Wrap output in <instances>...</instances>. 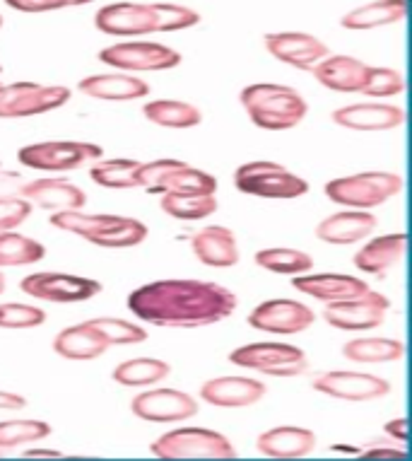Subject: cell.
Returning <instances> with one entry per match:
<instances>
[{
  "label": "cell",
  "instance_id": "1",
  "mask_svg": "<svg viewBox=\"0 0 412 461\" xmlns=\"http://www.w3.org/2000/svg\"><path fill=\"white\" fill-rule=\"evenodd\" d=\"M232 290L210 280L169 278L135 287L128 310L143 324L162 329H201L225 321L237 310Z\"/></svg>",
  "mask_w": 412,
  "mask_h": 461
},
{
  "label": "cell",
  "instance_id": "2",
  "mask_svg": "<svg viewBox=\"0 0 412 461\" xmlns=\"http://www.w3.org/2000/svg\"><path fill=\"white\" fill-rule=\"evenodd\" d=\"M239 102L248 122L263 131H290L304 122L309 112L307 99L287 85L255 83L244 87Z\"/></svg>",
  "mask_w": 412,
  "mask_h": 461
},
{
  "label": "cell",
  "instance_id": "3",
  "mask_svg": "<svg viewBox=\"0 0 412 461\" xmlns=\"http://www.w3.org/2000/svg\"><path fill=\"white\" fill-rule=\"evenodd\" d=\"M403 191V176L396 172H360V175L337 176L323 186V194L330 203L372 211Z\"/></svg>",
  "mask_w": 412,
  "mask_h": 461
},
{
  "label": "cell",
  "instance_id": "4",
  "mask_svg": "<svg viewBox=\"0 0 412 461\" xmlns=\"http://www.w3.org/2000/svg\"><path fill=\"white\" fill-rule=\"evenodd\" d=\"M234 186L246 196L270 198V201H292L309 194V182L304 176L294 175L287 167L270 162V159L237 167Z\"/></svg>",
  "mask_w": 412,
  "mask_h": 461
},
{
  "label": "cell",
  "instance_id": "5",
  "mask_svg": "<svg viewBox=\"0 0 412 461\" xmlns=\"http://www.w3.org/2000/svg\"><path fill=\"white\" fill-rule=\"evenodd\" d=\"M150 452L159 459H234L237 449L222 432L210 428H176L165 432L150 445Z\"/></svg>",
  "mask_w": 412,
  "mask_h": 461
},
{
  "label": "cell",
  "instance_id": "6",
  "mask_svg": "<svg viewBox=\"0 0 412 461\" xmlns=\"http://www.w3.org/2000/svg\"><path fill=\"white\" fill-rule=\"evenodd\" d=\"M229 363L268 377H300L309 370L307 353L290 343L258 340L229 353Z\"/></svg>",
  "mask_w": 412,
  "mask_h": 461
},
{
  "label": "cell",
  "instance_id": "7",
  "mask_svg": "<svg viewBox=\"0 0 412 461\" xmlns=\"http://www.w3.org/2000/svg\"><path fill=\"white\" fill-rule=\"evenodd\" d=\"M99 158H104V148L80 140H46L17 150V162L37 172H73Z\"/></svg>",
  "mask_w": 412,
  "mask_h": 461
},
{
  "label": "cell",
  "instance_id": "8",
  "mask_svg": "<svg viewBox=\"0 0 412 461\" xmlns=\"http://www.w3.org/2000/svg\"><path fill=\"white\" fill-rule=\"evenodd\" d=\"M97 59L121 73H157L181 66V53L155 41H121L102 49Z\"/></svg>",
  "mask_w": 412,
  "mask_h": 461
},
{
  "label": "cell",
  "instance_id": "9",
  "mask_svg": "<svg viewBox=\"0 0 412 461\" xmlns=\"http://www.w3.org/2000/svg\"><path fill=\"white\" fill-rule=\"evenodd\" d=\"M70 102V90L63 85L10 83L0 85V119H27L56 112Z\"/></svg>",
  "mask_w": 412,
  "mask_h": 461
},
{
  "label": "cell",
  "instance_id": "10",
  "mask_svg": "<svg viewBox=\"0 0 412 461\" xmlns=\"http://www.w3.org/2000/svg\"><path fill=\"white\" fill-rule=\"evenodd\" d=\"M20 290H22L24 295L41 300V303L76 304L97 297L102 293V283L92 278H83V276H73V273L39 271L22 278Z\"/></svg>",
  "mask_w": 412,
  "mask_h": 461
},
{
  "label": "cell",
  "instance_id": "11",
  "mask_svg": "<svg viewBox=\"0 0 412 461\" xmlns=\"http://www.w3.org/2000/svg\"><path fill=\"white\" fill-rule=\"evenodd\" d=\"M389 310V297L369 287L367 293L357 297L330 303L323 310V319L340 331H369V329H379L386 321Z\"/></svg>",
  "mask_w": 412,
  "mask_h": 461
},
{
  "label": "cell",
  "instance_id": "12",
  "mask_svg": "<svg viewBox=\"0 0 412 461\" xmlns=\"http://www.w3.org/2000/svg\"><path fill=\"white\" fill-rule=\"evenodd\" d=\"M251 329H258L263 333H275V336H294L311 329L316 321V314L311 307L297 300H265L258 307L251 310L246 317Z\"/></svg>",
  "mask_w": 412,
  "mask_h": 461
},
{
  "label": "cell",
  "instance_id": "13",
  "mask_svg": "<svg viewBox=\"0 0 412 461\" xmlns=\"http://www.w3.org/2000/svg\"><path fill=\"white\" fill-rule=\"evenodd\" d=\"M135 418L148 423H184L198 416V401L179 389H150L130 401Z\"/></svg>",
  "mask_w": 412,
  "mask_h": 461
},
{
  "label": "cell",
  "instance_id": "14",
  "mask_svg": "<svg viewBox=\"0 0 412 461\" xmlns=\"http://www.w3.org/2000/svg\"><path fill=\"white\" fill-rule=\"evenodd\" d=\"M314 389L318 393H326L330 399L337 401H376L389 396L390 382L369 372H347V370H330L323 372L314 379Z\"/></svg>",
  "mask_w": 412,
  "mask_h": 461
},
{
  "label": "cell",
  "instance_id": "15",
  "mask_svg": "<svg viewBox=\"0 0 412 461\" xmlns=\"http://www.w3.org/2000/svg\"><path fill=\"white\" fill-rule=\"evenodd\" d=\"M263 41L273 59L297 70H311L330 53L321 39L307 32H268Z\"/></svg>",
  "mask_w": 412,
  "mask_h": 461
},
{
  "label": "cell",
  "instance_id": "16",
  "mask_svg": "<svg viewBox=\"0 0 412 461\" xmlns=\"http://www.w3.org/2000/svg\"><path fill=\"white\" fill-rule=\"evenodd\" d=\"M94 27L109 37H148L155 34V13L143 3H112L97 10Z\"/></svg>",
  "mask_w": 412,
  "mask_h": 461
},
{
  "label": "cell",
  "instance_id": "17",
  "mask_svg": "<svg viewBox=\"0 0 412 461\" xmlns=\"http://www.w3.org/2000/svg\"><path fill=\"white\" fill-rule=\"evenodd\" d=\"M330 119L340 129L379 133V131H393L403 126L405 112L400 106L383 104V102H362V104L340 106L330 113Z\"/></svg>",
  "mask_w": 412,
  "mask_h": 461
},
{
  "label": "cell",
  "instance_id": "18",
  "mask_svg": "<svg viewBox=\"0 0 412 461\" xmlns=\"http://www.w3.org/2000/svg\"><path fill=\"white\" fill-rule=\"evenodd\" d=\"M292 287L301 295L330 304L367 293L369 283L347 273H301L292 278Z\"/></svg>",
  "mask_w": 412,
  "mask_h": 461
},
{
  "label": "cell",
  "instance_id": "19",
  "mask_svg": "<svg viewBox=\"0 0 412 461\" xmlns=\"http://www.w3.org/2000/svg\"><path fill=\"white\" fill-rule=\"evenodd\" d=\"M268 393V386L254 377H215L201 386V399L218 409H248Z\"/></svg>",
  "mask_w": 412,
  "mask_h": 461
},
{
  "label": "cell",
  "instance_id": "20",
  "mask_svg": "<svg viewBox=\"0 0 412 461\" xmlns=\"http://www.w3.org/2000/svg\"><path fill=\"white\" fill-rule=\"evenodd\" d=\"M379 225L374 212L354 211V208H345V211L333 212L328 218H323L316 225L314 235L316 240H321L326 244H337V247H347V244H357L362 240H367Z\"/></svg>",
  "mask_w": 412,
  "mask_h": 461
},
{
  "label": "cell",
  "instance_id": "21",
  "mask_svg": "<svg viewBox=\"0 0 412 461\" xmlns=\"http://www.w3.org/2000/svg\"><path fill=\"white\" fill-rule=\"evenodd\" d=\"M20 196L27 198L31 205H39L44 211H77L87 205V194L73 182H66L60 176H44L24 184Z\"/></svg>",
  "mask_w": 412,
  "mask_h": 461
},
{
  "label": "cell",
  "instance_id": "22",
  "mask_svg": "<svg viewBox=\"0 0 412 461\" xmlns=\"http://www.w3.org/2000/svg\"><path fill=\"white\" fill-rule=\"evenodd\" d=\"M191 251L201 264L210 268H232L241 258L237 237L225 225H208L201 232H195L191 240Z\"/></svg>",
  "mask_w": 412,
  "mask_h": 461
},
{
  "label": "cell",
  "instance_id": "23",
  "mask_svg": "<svg viewBox=\"0 0 412 461\" xmlns=\"http://www.w3.org/2000/svg\"><path fill=\"white\" fill-rule=\"evenodd\" d=\"M316 83H321L326 90L343 92V95H360L367 83L369 63L354 59V56H326L311 68Z\"/></svg>",
  "mask_w": 412,
  "mask_h": 461
},
{
  "label": "cell",
  "instance_id": "24",
  "mask_svg": "<svg viewBox=\"0 0 412 461\" xmlns=\"http://www.w3.org/2000/svg\"><path fill=\"white\" fill-rule=\"evenodd\" d=\"M316 445V432L300 425H278L261 432L255 439V449L273 459H301L314 452Z\"/></svg>",
  "mask_w": 412,
  "mask_h": 461
},
{
  "label": "cell",
  "instance_id": "25",
  "mask_svg": "<svg viewBox=\"0 0 412 461\" xmlns=\"http://www.w3.org/2000/svg\"><path fill=\"white\" fill-rule=\"evenodd\" d=\"M77 90L85 97L99 102H133L150 95V85L143 77H133L130 73H99L87 76L77 83Z\"/></svg>",
  "mask_w": 412,
  "mask_h": 461
},
{
  "label": "cell",
  "instance_id": "26",
  "mask_svg": "<svg viewBox=\"0 0 412 461\" xmlns=\"http://www.w3.org/2000/svg\"><path fill=\"white\" fill-rule=\"evenodd\" d=\"M109 348L112 346L104 339V333L99 331L97 326H92L90 321L67 326V329L56 333V339H53V353L66 357V360H77V363L97 360Z\"/></svg>",
  "mask_w": 412,
  "mask_h": 461
},
{
  "label": "cell",
  "instance_id": "27",
  "mask_svg": "<svg viewBox=\"0 0 412 461\" xmlns=\"http://www.w3.org/2000/svg\"><path fill=\"white\" fill-rule=\"evenodd\" d=\"M405 247H408V235L405 232L374 237L354 254V268L362 273H369V276H383L403 258Z\"/></svg>",
  "mask_w": 412,
  "mask_h": 461
},
{
  "label": "cell",
  "instance_id": "28",
  "mask_svg": "<svg viewBox=\"0 0 412 461\" xmlns=\"http://www.w3.org/2000/svg\"><path fill=\"white\" fill-rule=\"evenodd\" d=\"M148 225L135 218H123V215H113L109 212L104 225L99 227L97 232H92L85 242L102 247V249H128V247H138L148 240Z\"/></svg>",
  "mask_w": 412,
  "mask_h": 461
},
{
  "label": "cell",
  "instance_id": "29",
  "mask_svg": "<svg viewBox=\"0 0 412 461\" xmlns=\"http://www.w3.org/2000/svg\"><path fill=\"white\" fill-rule=\"evenodd\" d=\"M405 0H372L360 8L350 10L340 20V27L350 32H367L386 24H396L405 17Z\"/></svg>",
  "mask_w": 412,
  "mask_h": 461
},
{
  "label": "cell",
  "instance_id": "30",
  "mask_svg": "<svg viewBox=\"0 0 412 461\" xmlns=\"http://www.w3.org/2000/svg\"><path fill=\"white\" fill-rule=\"evenodd\" d=\"M145 119L162 129H195L202 123V112L181 99H152L143 106Z\"/></svg>",
  "mask_w": 412,
  "mask_h": 461
},
{
  "label": "cell",
  "instance_id": "31",
  "mask_svg": "<svg viewBox=\"0 0 412 461\" xmlns=\"http://www.w3.org/2000/svg\"><path fill=\"white\" fill-rule=\"evenodd\" d=\"M343 356L350 363L360 365H381V363H396L405 356L403 340L396 339H353L343 346Z\"/></svg>",
  "mask_w": 412,
  "mask_h": 461
},
{
  "label": "cell",
  "instance_id": "32",
  "mask_svg": "<svg viewBox=\"0 0 412 461\" xmlns=\"http://www.w3.org/2000/svg\"><path fill=\"white\" fill-rule=\"evenodd\" d=\"M138 167L133 158H99L90 165V179L104 189H138Z\"/></svg>",
  "mask_w": 412,
  "mask_h": 461
},
{
  "label": "cell",
  "instance_id": "33",
  "mask_svg": "<svg viewBox=\"0 0 412 461\" xmlns=\"http://www.w3.org/2000/svg\"><path fill=\"white\" fill-rule=\"evenodd\" d=\"M172 375V365L157 357H133L113 367V382L121 386H152Z\"/></svg>",
  "mask_w": 412,
  "mask_h": 461
},
{
  "label": "cell",
  "instance_id": "34",
  "mask_svg": "<svg viewBox=\"0 0 412 461\" xmlns=\"http://www.w3.org/2000/svg\"><path fill=\"white\" fill-rule=\"evenodd\" d=\"M46 257V247L20 232H0V268L34 266Z\"/></svg>",
  "mask_w": 412,
  "mask_h": 461
},
{
  "label": "cell",
  "instance_id": "35",
  "mask_svg": "<svg viewBox=\"0 0 412 461\" xmlns=\"http://www.w3.org/2000/svg\"><path fill=\"white\" fill-rule=\"evenodd\" d=\"M53 432L46 420L37 418H13V420H0V452L17 449L22 445H37Z\"/></svg>",
  "mask_w": 412,
  "mask_h": 461
},
{
  "label": "cell",
  "instance_id": "36",
  "mask_svg": "<svg viewBox=\"0 0 412 461\" xmlns=\"http://www.w3.org/2000/svg\"><path fill=\"white\" fill-rule=\"evenodd\" d=\"M255 264L261 266L263 271L278 273V276H301L314 268V258L309 257L307 251L287 249V247H270L261 249L255 254Z\"/></svg>",
  "mask_w": 412,
  "mask_h": 461
},
{
  "label": "cell",
  "instance_id": "37",
  "mask_svg": "<svg viewBox=\"0 0 412 461\" xmlns=\"http://www.w3.org/2000/svg\"><path fill=\"white\" fill-rule=\"evenodd\" d=\"M162 212H166L174 220H195L210 218L212 212H218V198L215 196H181V194H162Z\"/></svg>",
  "mask_w": 412,
  "mask_h": 461
},
{
  "label": "cell",
  "instance_id": "38",
  "mask_svg": "<svg viewBox=\"0 0 412 461\" xmlns=\"http://www.w3.org/2000/svg\"><path fill=\"white\" fill-rule=\"evenodd\" d=\"M215 191H218V179L210 172L191 165L176 169L165 186V194H181V196H215Z\"/></svg>",
  "mask_w": 412,
  "mask_h": 461
},
{
  "label": "cell",
  "instance_id": "39",
  "mask_svg": "<svg viewBox=\"0 0 412 461\" xmlns=\"http://www.w3.org/2000/svg\"><path fill=\"white\" fill-rule=\"evenodd\" d=\"M186 162L174 158H162L152 159V162H140L138 167V189H145L148 194H155V196H162L165 194V186L169 182V176L181 169Z\"/></svg>",
  "mask_w": 412,
  "mask_h": 461
},
{
  "label": "cell",
  "instance_id": "40",
  "mask_svg": "<svg viewBox=\"0 0 412 461\" xmlns=\"http://www.w3.org/2000/svg\"><path fill=\"white\" fill-rule=\"evenodd\" d=\"M92 326H97L99 331L104 333V339L109 340V346H133V343H145L148 340V329L140 324L126 321V319L116 317H97L90 319Z\"/></svg>",
  "mask_w": 412,
  "mask_h": 461
},
{
  "label": "cell",
  "instance_id": "41",
  "mask_svg": "<svg viewBox=\"0 0 412 461\" xmlns=\"http://www.w3.org/2000/svg\"><path fill=\"white\" fill-rule=\"evenodd\" d=\"M152 13H155V30L157 32H184L191 30L201 23V15L191 8L184 5H174V3H152Z\"/></svg>",
  "mask_w": 412,
  "mask_h": 461
},
{
  "label": "cell",
  "instance_id": "42",
  "mask_svg": "<svg viewBox=\"0 0 412 461\" xmlns=\"http://www.w3.org/2000/svg\"><path fill=\"white\" fill-rule=\"evenodd\" d=\"M405 90L403 76L393 68H374L369 66L367 83L362 87L360 95L364 97H396Z\"/></svg>",
  "mask_w": 412,
  "mask_h": 461
},
{
  "label": "cell",
  "instance_id": "43",
  "mask_svg": "<svg viewBox=\"0 0 412 461\" xmlns=\"http://www.w3.org/2000/svg\"><path fill=\"white\" fill-rule=\"evenodd\" d=\"M46 321V312L24 303L0 304V329H37Z\"/></svg>",
  "mask_w": 412,
  "mask_h": 461
},
{
  "label": "cell",
  "instance_id": "44",
  "mask_svg": "<svg viewBox=\"0 0 412 461\" xmlns=\"http://www.w3.org/2000/svg\"><path fill=\"white\" fill-rule=\"evenodd\" d=\"M34 205L22 196H0V232L17 230L30 220Z\"/></svg>",
  "mask_w": 412,
  "mask_h": 461
},
{
  "label": "cell",
  "instance_id": "45",
  "mask_svg": "<svg viewBox=\"0 0 412 461\" xmlns=\"http://www.w3.org/2000/svg\"><path fill=\"white\" fill-rule=\"evenodd\" d=\"M94 0H5V5L17 13H30V15H39V13H53V10L63 8H80V5H90Z\"/></svg>",
  "mask_w": 412,
  "mask_h": 461
},
{
  "label": "cell",
  "instance_id": "46",
  "mask_svg": "<svg viewBox=\"0 0 412 461\" xmlns=\"http://www.w3.org/2000/svg\"><path fill=\"white\" fill-rule=\"evenodd\" d=\"M383 432L389 438L398 439V442H408V420L405 418H393V420L383 425Z\"/></svg>",
  "mask_w": 412,
  "mask_h": 461
},
{
  "label": "cell",
  "instance_id": "47",
  "mask_svg": "<svg viewBox=\"0 0 412 461\" xmlns=\"http://www.w3.org/2000/svg\"><path fill=\"white\" fill-rule=\"evenodd\" d=\"M362 456H369V459H405L403 449H396V447H369L362 452Z\"/></svg>",
  "mask_w": 412,
  "mask_h": 461
},
{
  "label": "cell",
  "instance_id": "48",
  "mask_svg": "<svg viewBox=\"0 0 412 461\" xmlns=\"http://www.w3.org/2000/svg\"><path fill=\"white\" fill-rule=\"evenodd\" d=\"M27 406V399L20 393L0 392V411H20Z\"/></svg>",
  "mask_w": 412,
  "mask_h": 461
},
{
  "label": "cell",
  "instance_id": "49",
  "mask_svg": "<svg viewBox=\"0 0 412 461\" xmlns=\"http://www.w3.org/2000/svg\"><path fill=\"white\" fill-rule=\"evenodd\" d=\"M24 456H63V452H58V449H27Z\"/></svg>",
  "mask_w": 412,
  "mask_h": 461
},
{
  "label": "cell",
  "instance_id": "50",
  "mask_svg": "<svg viewBox=\"0 0 412 461\" xmlns=\"http://www.w3.org/2000/svg\"><path fill=\"white\" fill-rule=\"evenodd\" d=\"M3 290H5V276L0 273V295H3Z\"/></svg>",
  "mask_w": 412,
  "mask_h": 461
},
{
  "label": "cell",
  "instance_id": "51",
  "mask_svg": "<svg viewBox=\"0 0 412 461\" xmlns=\"http://www.w3.org/2000/svg\"><path fill=\"white\" fill-rule=\"evenodd\" d=\"M0 27H3V17H0Z\"/></svg>",
  "mask_w": 412,
  "mask_h": 461
},
{
  "label": "cell",
  "instance_id": "52",
  "mask_svg": "<svg viewBox=\"0 0 412 461\" xmlns=\"http://www.w3.org/2000/svg\"><path fill=\"white\" fill-rule=\"evenodd\" d=\"M0 456H3V452H0Z\"/></svg>",
  "mask_w": 412,
  "mask_h": 461
}]
</instances>
